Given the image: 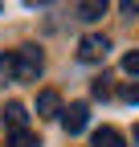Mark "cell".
Segmentation results:
<instances>
[{"mask_svg":"<svg viewBox=\"0 0 139 147\" xmlns=\"http://www.w3.org/2000/svg\"><path fill=\"white\" fill-rule=\"evenodd\" d=\"M86 119H90V106H86V102H74L61 115V127H65L70 135H78V131H86Z\"/></svg>","mask_w":139,"mask_h":147,"instance_id":"3","label":"cell"},{"mask_svg":"<svg viewBox=\"0 0 139 147\" xmlns=\"http://www.w3.org/2000/svg\"><path fill=\"white\" fill-rule=\"evenodd\" d=\"M107 53H111V41L98 37V33H86L82 41H78V57H82V61H102Z\"/></svg>","mask_w":139,"mask_h":147,"instance_id":"2","label":"cell"},{"mask_svg":"<svg viewBox=\"0 0 139 147\" xmlns=\"http://www.w3.org/2000/svg\"><path fill=\"white\" fill-rule=\"evenodd\" d=\"M33 4H49V0H33Z\"/></svg>","mask_w":139,"mask_h":147,"instance_id":"13","label":"cell"},{"mask_svg":"<svg viewBox=\"0 0 139 147\" xmlns=\"http://www.w3.org/2000/svg\"><path fill=\"white\" fill-rule=\"evenodd\" d=\"M94 147H123V135L115 127H98L94 131Z\"/></svg>","mask_w":139,"mask_h":147,"instance_id":"7","label":"cell"},{"mask_svg":"<svg viewBox=\"0 0 139 147\" xmlns=\"http://www.w3.org/2000/svg\"><path fill=\"white\" fill-rule=\"evenodd\" d=\"M0 82H16V61H12V53L0 57Z\"/></svg>","mask_w":139,"mask_h":147,"instance_id":"9","label":"cell"},{"mask_svg":"<svg viewBox=\"0 0 139 147\" xmlns=\"http://www.w3.org/2000/svg\"><path fill=\"white\" fill-rule=\"evenodd\" d=\"M119 12L123 16H139V0H119Z\"/></svg>","mask_w":139,"mask_h":147,"instance_id":"11","label":"cell"},{"mask_svg":"<svg viewBox=\"0 0 139 147\" xmlns=\"http://www.w3.org/2000/svg\"><path fill=\"white\" fill-rule=\"evenodd\" d=\"M123 69H127V74H139V49H131L127 57H123Z\"/></svg>","mask_w":139,"mask_h":147,"instance_id":"10","label":"cell"},{"mask_svg":"<svg viewBox=\"0 0 139 147\" xmlns=\"http://www.w3.org/2000/svg\"><path fill=\"white\" fill-rule=\"evenodd\" d=\"M135 143H139V127H135Z\"/></svg>","mask_w":139,"mask_h":147,"instance_id":"14","label":"cell"},{"mask_svg":"<svg viewBox=\"0 0 139 147\" xmlns=\"http://www.w3.org/2000/svg\"><path fill=\"white\" fill-rule=\"evenodd\" d=\"M4 123L12 127V131H25V123H29V110L21 102H4Z\"/></svg>","mask_w":139,"mask_h":147,"instance_id":"6","label":"cell"},{"mask_svg":"<svg viewBox=\"0 0 139 147\" xmlns=\"http://www.w3.org/2000/svg\"><path fill=\"white\" fill-rule=\"evenodd\" d=\"M57 110H61L57 90H41V94H37V115H41V119H53Z\"/></svg>","mask_w":139,"mask_h":147,"instance_id":"5","label":"cell"},{"mask_svg":"<svg viewBox=\"0 0 139 147\" xmlns=\"http://www.w3.org/2000/svg\"><path fill=\"white\" fill-rule=\"evenodd\" d=\"M123 98H127V102H139V82H131V86H123Z\"/></svg>","mask_w":139,"mask_h":147,"instance_id":"12","label":"cell"},{"mask_svg":"<svg viewBox=\"0 0 139 147\" xmlns=\"http://www.w3.org/2000/svg\"><path fill=\"white\" fill-rule=\"evenodd\" d=\"M8 147H41V143H37L33 131H12V135H8Z\"/></svg>","mask_w":139,"mask_h":147,"instance_id":"8","label":"cell"},{"mask_svg":"<svg viewBox=\"0 0 139 147\" xmlns=\"http://www.w3.org/2000/svg\"><path fill=\"white\" fill-rule=\"evenodd\" d=\"M12 61H16V82H37V74H41V65H45V57H41L37 45L12 49Z\"/></svg>","mask_w":139,"mask_h":147,"instance_id":"1","label":"cell"},{"mask_svg":"<svg viewBox=\"0 0 139 147\" xmlns=\"http://www.w3.org/2000/svg\"><path fill=\"white\" fill-rule=\"evenodd\" d=\"M111 0H78V21H98V16H107Z\"/></svg>","mask_w":139,"mask_h":147,"instance_id":"4","label":"cell"}]
</instances>
